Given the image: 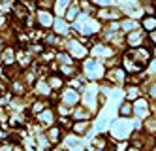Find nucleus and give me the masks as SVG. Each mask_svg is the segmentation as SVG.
<instances>
[{
    "label": "nucleus",
    "mask_w": 156,
    "mask_h": 151,
    "mask_svg": "<svg viewBox=\"0 0 156 151\" xmlns=\"http://www.w3.org/2000/svg\"><path fill=\"white\" fill-rule=\"evenodd\" d=\"M45 106H47L45 100H36V102H32L30 111H32V113H41L43 110H45Z\"/></svg>",
    "instance_id": "25"
},
{
    "label": "nucleus",
    "mask_w": 156,
    "mask_h": 151,
    "mask_svg": "<svg viewBox=\"0 0 156 151\" xmlns=\"http://www.w3.org/2000/svg\"><path fill=\"white\" fill-rule=\"evenodd\" d=\"M132 104H133V117H137V119H147L151 115V111H152L149 100L143 98V96H139L137 100H133Z\"/></svg>",
    "instance_id": "3"
},
{
    "label": "nucleus",
    "mask_w": 156,
    "mask_h": 151,
    "mask_svg": "<svg viewBox=\"0 0 156 151\" xmlns=\"http://www.w3.org/2000/svg\"><path fill=\"white\" fill-rule=\"evenodd\" d=\"M152 55H154V57H156V47H154V49H152Z\"/></svg>",
    "instance_id": "34"
},
{
    "label": "nucleus",
    "mask_w": 156,
    "mask_h": 151,
    "mask_svg": "<svg viewBox=\"0 0 156 151\" xmlns=\"http://www.w3.org/2000/svg\"><path fill=\"white\" fill-rule=\"evenodd\" d=\"M124 95H126V100L133 102L141 96V87L139 85H132V83H126V89H124Z\"/></svg>",
    "instance_id": "16"
},
{
    "label": "nucleus",
    "mask_w": 156,
    "mask_h": 151,
    "mask_svg": "<svg viewBox=\"0 0 156 151\" xmlns=\"http://www.w3.org/2000/svg\"><path fill=\"white\" fill-rule=\"evenodd\" d=\"M139 25H141V28L147 32V34L149 32H154L156 30V15H145V17H141Z\"/></svg>",
    "instance_id": "15"
},
{
    "label": "nucleus",
    "mask_w": 156,
    "mask_h": 151,
    "mask_svg": "<svg viewBox=\"0 0 156 151\" xmlns=\"http://www.w3.org/2000/svg\"><path fill=\"white\" fill-rule=\"evenodd\" d=\"M15 62H17V51L8 45V47L2 51V64L4 66H13Z\"/></svg>",
    "instance_id": "13"
},
{
    "label": "nucleus",
    "mask_w": 156,
    "mask_h": 151,
    "mask_svg": "<svg viewBox=\"0 0 156 151\" xmlns=\"http://www.w3.org/2000/svg\"><path fill=\"white\" fill-rule=\"evenodd\" d=\"M88 129H90V121H75L73 125H72V130H73V134L75 136H85L87 132H88Z\"/></svg>",
    "instance_id": "17"
},
{
    "label": "nucleus",
    "mask_w": 156,
    "mask_h": 151,
    "mask_svg": "<svg viewBox=\"0 0 156 151\" xmlns=\"http://www.w3.org/2000/svg\"><path fill=\"white\" fill-rule=\"evenodd\" d=\"M147 42L151 43V45H156V30L154 32H149V36H147ZM149 45V47H151Z\"/></svg>",
    "instance_id": "32"
},
{
    "label": "nucleus",
    "mask_w": 156,
    "mask_h": 151,
    "mask_svg": "<svg viewBox=\"0 0 156 151\" xmlns=\"http://www.w3.org/2000/svg\"><path fill=\"white\" fill-rule=\"evenodd\" d=\"M47 85L51 87V91H60L62 85H64V79L58 76V74H51L47 77Z\"/></svg>",
    "instance_id": "20"
},
{
    "label": "nucleus",
    "mask_w": 156,
    "mask_h": 151,
    "mask_svg": "<svg viewBox=\"0 0 156 151\" xmlns=\"http://www.w3.org/2000/svg\"><path fill=\"white\" fill-rule=\"evenodd\" d=\"M38 123L43 125V126H53V125H57V115H55V110L45 108L41 113H38Z\"/></svg>",
    "instance_id": "8"
},
{
    "label": "nucleus",
    "mask_w": 156,
    "mask_h": 151,
    "mask_svg": "<svg viewBox=\"0 0 156 151\" xmlns=\"http://www.w3.org/2000/svg\"><path fill=\"white\" fill-rule=\"evenodd\" d=\"M53 28H55V34H57V36H64V34H68V21L62 19V17L55 19Z\"/></svg>",
    "instance_id": "18"
},
{
    "label": "nucleus",
    "mask_w": 156,
    "mask_h": 151,
    "mask_svg": "<svg viewBox=\"0 0 156 151\" xmlns=\"http://www.w3.org/2000/svg\"><path fill=\"white\" fill-rule=\"evenodd\" d=\"M36 23H38L41 28H49L53 23H55V17H53V13H51V9H38Z\"/></svg>",
    "instance_id": "7"
},
{
    "label": "nucleus",
    "mask_w": 156,
    "mask_h": 151,
    "mask_svg": "<svg viewBox=\"0 0 156 151\" xmlns=\"http://www.w3.org/2000/svg\"><path fill=\"white\" fill-rule=\"evenodd\" d=\"M12 92H13V95H23V92H25V85L23 83H21V81H13V83H12Z\"/></svg>",
    "instance_id": "28"
},
{
    "label": "nucleus",
    "mask_w": 156,
    "mask_h": 151,
    "mask_svg": "<svg viewBox=\"0 0 156 151\" xmlns=\"http://www.w3.org/2000/svg\"><path fill=\"white\" fill-rule=\"evenodd\" d=\"M143 129H145V132H149V134H156V117L154 115H149L147 119H145V123H143Z\"/></svg>",
    "instance_id": "22"
},
{
    "label": "nucleus",
    "mask_w": 156,
    "mask_h": 151,
    "mask_svg": "<svg viewBox=\"0 0 156 151\" xmlns=\"http://www.w3.org/2000/svg\"><path fill=\"white\" fill-rule=\"evenodd\" d=\"M13 13H15V17H17V19H21V21H25V19L30 15L25 4H13Z\"/></svg>",
    "instance_id": "21"
},
{
    "label": "nucleus",
    "mask_w": 156,
    "mask_h": 151,
    "mask_svg": "<svg viewBox=\"0 0 156 151\" xmlns=\"http://www.w3.org/2000/svg\"><path fill=\"white\" fill-rule=\"evenodd\" d=\"M133 130H136V126H133V123H132L128 117H119V119L113 123V126H111V134H113V140H117V142L128 140Z\"/></svg>",
    "instance_id": "1"
},
{
    "label": "nucleus",
    "mask_w": 156,
    "mask_h": 151,
    "mask_svg": "<svg viewBox=\"0 0 156 151\" xmlns=\"http://www.w3.org/2000/svg\"><path fill=\"white\" fill-rule=\"evenodd\" d=\"M57 61H58L60 64H73V57H72L70 53H64V51H60V53L57 55Z\"/></svg>",
    "instance_id": "27"
},
{
    "label": "nucleus",
    "mask_w": 156,
    "mask_h": 151,
    "mask_svg": "<svg viewBox=\"0 0 156 151\" xmlns=\"http://www.w3.org/2000/svg\"><path fill=\"white\" fill-rule=\"evenodd\" d=\"M72 2H73V0H55V11H57V15L66 13V9L70 8Z\"/></svg>",
    "instance_id": "23"
},
{
    "label": "nucleus",
    "mask_w": 156,
    "mask_h": 151,
    "mask_svg": "<svg viewBox=\"0 0 156 151\" xmlns=\"http://www.w3.org/2000/svg\"><path fill=\"white\" fill-rule=\"evenodd\" d=\"M120 30L128 34V32H133V30H137L141 25H139V21L137 19H132V17H126V19H120Z\"/></svg>",
    "instance_id": "12"
},
{
    "label": "nucleus",
    "mask_w": 156,
    "mask_h": 151,
    "mask_svg": "<svg viewBox=\"0 0 156 151\" xmlns=\"http://www.w3.org/2000/svg\"><path fill=\"white\" fill-rule=\"evenodd\" d=\"M90 53L96 57V59H104V57H111L115 51H113V47H109L105 43H98L96 47H90Z\"/></svg>",
    "instance_id": "10"
},
{
    "label": "nucleus",
    "mask_w": 156,
    "mask_h": 151,
    "mask_svg": "<svg viewBox=\"0 0 156 151\" xmlns=\"http://www.w3.org/2000/svg\"><path fill=\"white\" fill-rule=\"evenodd\" d=\"M34 89H36V95H40V96H45V95H51V92H53V91H51V87L47 85V81H43V79H41V81H38Z\"/></svg>",
    "instance_id": "24"
},
{
    "label": "nucleus",
    "mask_w": 156,
    "mask_h": 151,
    "mask_svg": "<svg viewBox=\"0 0 156 151\" xmlns=\"http://www.w3.org/2000/svg\"><path fill=\"white\" fill-rule=\"evenodd\" d=\"M83 70L88 79H102L105 76V66L100 59H87L83 64Z\"/></svg>",
    "instance_id": "2"
},
{
    "label": "nucleus",
    "mask_w": 156,
    "mask_h": 151,
    "mask_svg": "<svg viewBox=\"0 0 156 151\" xmlns=\"http://www.w3.org/2000/svg\"><path fill=\"white\" fill-rule=\"evenodd\" d=\"M152 4H154V9H156V0H152Z\"/></svg>",
    "instance_id": "35"
},
{
    "label": "nucleus",
    "mask_w": 156,
    "mask_h": 151,
    "mask_svg": "<svg viewBox=\"0 0 156 151\" xmlns=\"http://www.w3.org/2000/svg\"><path fill=\"white\" fill-rule=\"evenodd\" d=\"M94 4L100 8H113V0H94Z\"/></svg>",
    "instance_id": "30"
},
{
    "label": "nucleus",
    "mask_w": 156,
    "mask_h": 151,
    "mask_svg": "<svg viewBox=\"0 0 156 151\" xmlns=\"http://www.w3.org/2000/svg\"><path fill=\"white\" fill-rule=\"evenodd\" d=\"M133 115V104L130 100H122L119 106V117H132Z\"/></svg>",
    "instance_id": "19"
},
{
    "label": "nucleus",
    "mask_w": 156,
    "mask_h": 151,
    "mask_svg": "<svg viewBox=\"0 0 156 151\" xmlns=\"http://www.w3.org/2000/svg\"><path fill=\"white\" fill-rule=\"evenodd\" d=\"M126 151H141L139 147H133V145H130V147H126Z\"/></svg>",
    "instance_id": "33"
},
{
    "label": "nucleus",
    "mask_w": 156,
    "mask_h": 151,
    "mask_svg": "<svg viewBox=\"0 0 156 151\" xmlns=\"http://www.w3.org/2000/svg\"><path fill=\"white\" fill-rule=\"evenodd\" d=\"M147 42V36H145V30H133V32H128L124 36V43H128L130 49H136V47H141V45Z\"/></svg>",
    "instance_id": "4"
},
{
    "label": "nucleus",
    "mask_w": 156,
    "mask_h": 151,
    "mask_svg": "<svg viewBox=\"0 0 156 151\" xmlns=\"http://www.w3.org/2000/svg\"><path fill=\"white\" fill-rule=\"evenodd\" d=\"M66 47H68V51H70V55L73 57V59H85V57L90 53V49H87L85 45H81L79 42H75V40L68 42V43H66Z\"/></svg>",
    "instance_id": "6"
},
{
    "label": "nucleus",
    "mask_w": 156,
    "mask_h": 151,
    "mask_svg": "<svg viewBox=\"0 0 156 151\" xmlns=\"http://www.w3.org/2000/svg\"><path fill=\"white\" fill-rule=\"evenodd\" d=\"M47 140H49V144L51 145H55V144H58L60 140H62V129L58 125H53V126H49V130H47Z\"/></svg>",
    "instance_id": "14"
},
{
    "label": "nucleus",
    "mask_w": 156,
    "mask_h": 151,
    "mask_svg": "<svg viewBox=\"0 0 156 151\" xmlns=\"http://www.w3.org/2000/svg\"><path fill=\"white\" fill-rule=\"evenodd\" d=\"M66 21H70V23H75V19L81 15V8H79V0H73V2L70 4V8L66 9V13H64Z\"/></svg>",
    "instance_id": "11"
},
{
    "label": "nucleus",
    "mask_w": 156,
    "mask_h": 151,
    "mask_svg": "<svg viewBox=\"0 0 156 151\" xmlns=\"http://www.w3.org/2000/svg\"><path fill=\"white\" fill-rule=\"evenodd\" d=\"M149 96L151 98H156V79L151 81V85H149Z\"/></svg>",
    "instance_id": "31"
},
{
    "label": "nucleus",
    "mask_w": 156,
    "mask_h": 151,
    "mask_svg": "<svg viewBox=\"0 0 156 151\" xmlns=\"http://www.w3.org/2000/svg\"><path fill=\"white\" fill-rule=\"evenodd\" d=\"M105 77H107V81H111V83H117V85H122V83H126V79H128V74H126V70L122 66H113L111 70H107L105 72Z\"/></svg>",
    "instance_id": "5"
},
{
    "label": "nucleus",
    "mask_w": 156,
    "mask_h": 151,
    "mask_svg": "<svg viewBox=\"0 0 156 151\" xmlns=\"http://www.w3.org/2000/svg\"><path fill=\"white\" fill-rule=\"evenodd\" d=\"M60 72H62V74H64L66 77H73V76L77 74V68H75L73 64H62Z\"/></svg>",
    "instance_id": "26"
},
{
    "label": "nucleus",
    "mask_w": 156,
    "mask_h": 151,
    "mask_svg": "<svg viewBox=\"0 0 156 151\" xmlns=\"http://www.w3.org/2000/svg\"><path fill=\"white\" fill-rule=\"evenodd\" d=\"M145 70H147L149 76H156V59H151V62L147 64V68H145Z\"/></svg>",
    "instance_id": "29"
},
{
    "label": "nucleus",
    "mask_w": 156,
    "mask_h": 151,
    "mask_svg": "<svg viewBox=\"0 0 156 151\" xmlns=\"http://www.w3.org/2000/svg\"><path fill=\"white\" fill-rule=\"evenodd\" d=\"M81 100V95L73 89H66V91H60V102L68 104V106H73Z\"/></svg>",
    "instance_id": "9"
}]
</instances>
